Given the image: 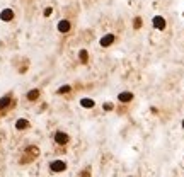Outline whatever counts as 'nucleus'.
<instances>
[{"label": "nucleus", "instance_id": "9", "mask_svg": "<svg viewBox=\"0 0 184 177\" xmlns=\"http://www.w3.org/2000/svg\"><path fill=\"white\" fill-rule=\"evenodd\" d=\"M16 128H17V129H26V128H29V121H27V119H17Z\"/></svg>", "mask_w": 184, "mask_h": 177}, {"label": "nucleus", "instance_id": "4", "mask_svg": "<svg viewBox=\"0 0 184 177\" xmlns=\"http://www.w3.org/2000/svg\"><path fill=\"white\" fill-rule=\"evenodd\" d=\"M68 140H70L68 135H65V133H61V131H58V133L55 135V142L58 143V145H67Z\"/></svg>", "mask_w": 184, "mask_h": 177}, {"label": "nucleus", "instance_id": "13", "mask_svg": "<svg viewBox=\"0 0 184 177\" xmlns=\"http://www.w3.org/2000/svg\"><path fill=\"white\" fill-rule=\"evenodd\" d=\"M67 92H70V85H63L58 88V94H67Z\"/></svg>", "mask_w": 184, "mask_h": 177}, {"label": "nucleus", "instance_id": "15", "mask_svg": "<svg viewBox=\"0 0 184 177\" xmlns=\"http://www.w3.org/2000/svg\"><path fill=\"white\" fill-rule=\"evenodd\" d=\"M112 109V104H104V111H111Z\"/></svg>", "mask_w": 184, "mask_h": 177}, {"label": "nucleus", "instance_id": "17", "mask_svg": "<svg viewBox=\"0 0 184 177\" xmlns=\"http://www.w3.org/2000/svg\"><path fill=\"white\" fill-rule=\"evenodd\" d=\"M181 124H183V129H184V119H183V123H181Z\"/></svg>", "mask_w": 184, "mask_h": 177}, {"label": "nucleus", "instance_id": "8", "mask_svg": "<svg viewBox=\"0 0 184 177\" xmlns=\"http://www.w3.org/2000/svg\"><path fill=\"white\" fill-rule=\"evenodd\" d=\"M94 104H95V102H94L92 99H89V97H85V99H82V101H80V106L85 107V109H91V107H94Z\"/></svg>", "mask_w": 184, "mask_h": 177}, {"label": "nucleus", "instance_id": "14", "mask_svg": "<svg viewBox=\"0 0 184 177\" xmlns=\"http://www.w3.org/2000/svg\"><path fill=\"white\" fill-rule=\"evenodd\" d=\"M140 27H142V19L136 17L135 19V29H140Z\"/></svg>", "mask_w": 184, "mask_h": 177}, {"label": "nucleus", "instance_id": "3", "mask_svg": "<svg viewBox=\"0 0 184 177\" xmlns=\"http://www.w3.org/2000/svg\"><path fill=\"white\" fill-rule=\"evenodd\" d=\"M99 43H101V46H102V48H108V46H111V44H112V43H114V34H106L104 36V37H101V41H99Z\"/></svg>", "mask_w": 184, "mask_h": 177}, {"label": "nucleus", "instance_id": "5", "mask_svg": "<svg viewBox=\"0 0 184 177\" xmlns=\"http://www.w3.org/2000/svg\"><path fill=\"white\" fill-rule=\"evenodd\" d=\"M0 19H2L3 22H9V20L14 19V12H12L10 9H3V10L0 12Z\"/></svg>", "mask_w": 184, "mask_h": 177}, {"label": "nucleus", "instance_id": "10", "mask_svg": "<svg viewBox=\"0 0 184 177\" xmlns=\"http://www.w3.org/2000/svg\"><path fill=\"white\" fill-rule=\"evenodd\" d=\"M37 97H39V90H36V88L27 92V99H29V101H36Z\"/></svg>", "mask_w": 184, "mask_h": 177}, {"label": "nucleus", "instance_id": "7", "mask_svg": "<svg viewBox=\"0 0 184 177\" xmlns=\"http://www.w3.org/2000/svg\"><path fill=\"white\" fill-rule=\"evenodd\" d=\"M58 31H60V33H68V31H70V22L65 20V19L60 20V22H58Z\"/></svg>", "mask_w": 184, "mask_h": 177}, {"label": "nucleus", "instance_id": "16", "mask_svg": "<svg viewBox=\"0 0 184 177\" xmlns=\"http://www.w3.org/2000/svg\"><path fill=\"white\" fill-rule=\"evenodd\" d=\"M51 12H53V10H51V9H46V10H44V16H46V17H48V16H51Z\"/></svg>", "mask_w": 184, "mask_h": 177}, {"label": "nucleus", "instance_id": "2", "mask_svg": "<svg viewBox=\"0 0 184 177\" xmlns=\"http://www.w3.org/2000/svg\"><path fill=\"white\" fill-rule=\"evenodd\" d=\"M152 22H153V27L155 29H159V31H164L166 29V19L162 17V16H155Z\"/></svg>", "mask_w": 184, "mask_h": 177}, {"label": "nucleus", "instance_id": "6", "mask_svg": "<svg viewBox=\"0 0 184 177\" xmlns=\"http://www.w3.org/2000/svg\"><path fill=\"white\" fill-rule=\"evenodd\" d=\"M118 101H119V102H131V101H133V94H131V92H121V94L118 95Z\"/></svg>", "mask_w": 184, "mask_h": 177}, {"label": "nucleus", "instance_id": "1", "mask_svg": "<svg viewBox=\"0 0 184 177\" xmlns=\"http://www.w3.org/2000/svg\"><path fill=\"white\" fill-rule=\"evenodd\" d=\"M50 169H51L53 172H63V170L67 169V163L61 162V160H55V162L50 163Z\"/></svg>", "mask_w": 184, "mask_h": 177}, {"label": "nucleus", "instance_id": "12", "mask_svg": "<svg viewBox=\"0 0 184 177\" xmlns=\"http://www.w3.org/2000/svg\"><path fill=\"white\" fill-rule=\"evenodd\" d=\"M78 56H80V61H82V63H87V61H89V53H87L85 50H82V51L78 53Z\"/></svg>", "mask_w": 184, "mask_h": 177}, {"label": "nucleus", "instance_id": "11", "mask_svg": "<svg viewBox=\"0 0 184 177\" xmlns=\"http://www.w3.org/2000/svg\"><path fill=\"white\" fill-rule=\"evenodd\" d=\"M9 104H10V97H9V95H5V97H2V99H0V109L9 107Z\"/></svg>", "mask_w": 184, "mask_h": 177}]
</instances>
